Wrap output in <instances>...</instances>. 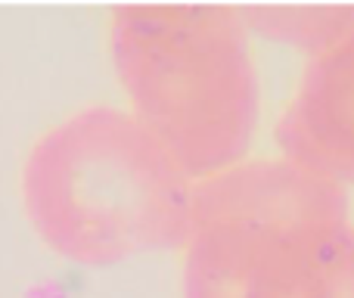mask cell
Returning a JSON list of instances; mask_svg holds the SVG:
<instances>
[{
  "mask_svg": "<svg viewBox=\"0 0 354 298\" xmlns=\"http://www.w3.org/2000/svg\"><path fill=\"white\" fill-rule=\"evenodd\" d=\"M274 134L286 158L354 183V28L311 53Z\"/></svg>",
  "mask_w": 354,
  "mask_h": 298,
  "instance_id": "obj_3",
  "label": "cell"
},
{
  "mask_svg": "<svg viewBox=\"0 0 354 298\" xmlns=\"http://www.w3.org/2000/svg\"><path fill=\"white\" fill-rule=\"evenodd\" d=\"M245 28L320 53L354 28V6H243Z\"/></svg>",
  "mask_w": 354,
  "mask_h": 298,
  "instance_id": "obj_4",
  "label": "cell"
},
{
  "mask_svg": "<svg viewBox=\"0 0 354 298\" xmlns=\"http://www.w3.org/2000/svg\"><path fill=\"white\" fill-rule=\"evenodd\" d=\"M187 298H354L348 189L292 158H243L189 196Z\"/></svg>",
  "mask_w": 354,
  "mask_h": 298,
  "instance_id": "obj_1",
  "label": "cell"
},
{
  "mask_svg": "<svg viewBox=\"0 0 354 298\" xmlns=\"http://www.w3.org/2000/svg\"><path fill=\"white\" fill-rule=\"evenodd\" d=\"M134 47L143 100L174 156L193 174L243 162L258 124V72L239 10L149 12Z\"/></svg>",
  "mask_w": 354,
  "mask_h": 298,
  "instance_id": "obj_2",
  "label": "cell"
}]
</instances>
